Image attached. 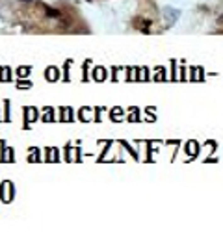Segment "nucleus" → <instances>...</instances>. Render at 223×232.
Returning a JSON list of instances; mask_svg holds the SVG:
<instances>
[{"mask_svg": "<svg viewBox=\"0 0 223 232\" xmlns=\"http://www.w3.org/2000/svg\"><path fill=\"white\" fill-rule=\"evenodd\" d=\"M8 188H9V182H8V180H6V182H4V184H2V199H4V201H6V202H8V201H9V197H8Z\"/></svg>", "mask_w": 223, "mask_h": 232, "instance_id": "obj_1", "label": "nucleus"}, {"mask_svg": "<svg viewBox=\"0 0 223 232\" xmlns=\"http://www.w3.org/2000/svg\"><path fill=\"white\" fill-rule=\"evenodd\" d=\"M34 117H37V111L36 110H26V123H32Z\"/></svg>", "mask_w": 223, "mask_h": 232, "instance_id": "obj_2", "label": "nucleus"}, {"mask_svg": "<svg viewBox=\"0 0 223 232\" xmlns=\"http://www.w3.org/2000/svg\"><path fill=\"white\" fill-rule=\"evenodd\" d=\"M0 80H9V69L0 67Z\"/></svg>", "mask_w": 223, "mask_h": 232, "instance_id": "obj_3", "label": "nucleus"}, {"mask_svg": "<svg viewBox=\"0 0 223 232\" xmlns=\"http://www.w3.org/2000/svg\"><path fill=\"white\" fill-rule=\"evenodd\" d=\"M47 76H48V80H56L58 71H56V69H48V71H47Z\"/></svg>", "mask_w": 223, "mask_h": 232, "instance_id": "obj_4", "label": "nucleus"}, {"mask_svg": "<svg viewBox=\"0 0 223 232\" xmlns=\"http://www.w3.org/2000/svg\"><path fill=\"white\" fill-rule=\"evenodd\" d=\"M28 73H30V69H19V74H20V76H26Z\"/></svg>", "mask_w": 223, "mask_h": 232, "instance_id": "obj_5", "label": "nucleus"}, {"mask_svg": "<svg viewBox=\"0 0 223 232\" xmlns=\"http://www.w3.org/2000/svg\"><path fill=\"white\" fill-rule=\"evenodd\" d=\"M19 87H30V84L28 82H19Z\"/></svg>", "mask_w": 223, "mask_h": 232, "instance_id": "obj_6", "label": "nucleus"}, {"mask_svg": "<svg viewBox=\"0 0 223 232\" xmlns=\"http://www.w3.org/2000/svg\"><path fill=\"white\" fill-rule=\"evenodd\" d=\"M24 2H36V0H24Z\"/></svg>", "mask_w": 223, "mask_h": 232, "instance_id": "obj_7", "label": "nucleus"}]
</instances>
